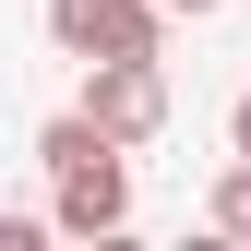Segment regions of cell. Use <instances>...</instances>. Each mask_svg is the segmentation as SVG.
<instances>
[{
  "instance_id": "cell-3",
  "label": "cell",
  "mask_w": 251,
  "mask_h": 251,
  "mask_svg": "<svg viewBox=\"0 0 251 251\" xmlns=\"http://www.w3.org/2000/svg\"><path fill=\"white\" fill-rule=\"evenodd\" d=\"M48 36L60 60H132L168 36V0H48Z\"/></svg>"
},
{
  "instance_id": "cell-6",
  "label": "cell",
  "mask_w": 251,
  "mask_h": 251,
  "mask_svg": "<svg viewBox=\"0 0 251 251\" xmlns=\"http://www.w3.org/2000/svg\"><path fill=\"white\" fill-rule=\"evenodd\" d=\"M227 132H239V155H251V96H239V120H227Z\"/></svg>"
},
{
  "instance_id": "cell-4",
  "label": "cell",
  "mask_w": 251,
  "mask_h": 251,
  "mask_svg": "<svg viewBox=\"0 0 251 251\" xmlns=\"http://www.w3.org/2000/svg\"><path fill=\"white\" fill-rule=\"evenodd\" d=\"M215 227H227V239H251V155L215 179Z\"/></svg>"
},
{
  "instance_id": "cell-1",
  "label": "cell",
  "mask_w": 251,
  "mask_h": 251,
  "mask_svg": "<svg viewBox=\"0 0 251 251\" xmlns=\"http://www.w3.org/2000/svg\"><path fill=\"white\" fill-rule=\"evenodd\" d=\"M36 168L60 179V203H48V215H60L72 239H108L120 215H132V144H108V132H96L84 108L36 132Z\"/></svg>"
},
{
  "instance_id": "cell-5",
  "label": "cell",
  "mask_w": 251,
  "mask_h": 251,
  "mask_svg": "<svg viewBox=\"0 0 251 251\" xmlns=\"http://www.w3.org/2000/svg\"><path fill=\"white\" fill-rule=\"evenodd\" d=\"M168 12H192V24H203V12H227V0H168Z\"/></svg>"
},
{
  "instance_id": "cell-2",
  "label": "cell",
  "mask_w": 251,
  "mask_h": 251,
  "mask_svg": "<svg viewBox=\"0 0 251 251\" xmlns=\"http://www.w3.org/2000/svg\"><path fill=\"white\" fill-rule=\"evenodd\" d=\"M84 120H96L108 144H155V132H168V72H155V48L84 60Z\"/></svg>"
}]
</instances>
